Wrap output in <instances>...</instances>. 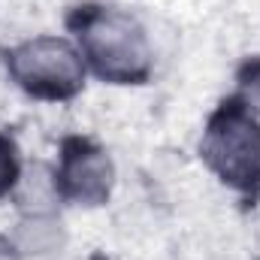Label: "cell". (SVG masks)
<instances>
[{
  "instance_id": "1",
  "label": "cell",
  "mask_w": 260,
  "mask_h": 260,
  "mask_svg": "<svg viewBox=\"0 0 260 260\" xmlns=\"http://www.w3.org/2000/svg\"><path fill=\"white\" fill-rule=\"evenodd\" d=\"M82 49L94 70L112 82H139L148 73V43L136 18L118 9H85L79 18Z\"/></svg>"
},
{
  "instance_id": "2",
  "label": "cell",
  "mask_w": 260,
  "mask_h": 260,
  "mask_svg": "<svg viewBox=\"0 0 260 260\" xmlns=\"http://www.w3.org/2000/svg\"><path fill=\"white\" fill-rule=\"evenodd\" d=\"M209 167L239 191H260V124L239 103H224L203 139Z\"/></svg>"
},
{
  "instance_id": "6",
  "label": "cell",
  "mask_w": 260,
  "mask_h": 260,
  "mask_svg": "<svg viewBox=\"0 0 260 260\" xmlns=\"http://www.w3.org/2000/svg\"><path fill=\"white\" fill-rule=\"evenodd\" d=\"M15 176H18V164H15V145H12V142H9V139L0 133V197L12 188Z\"/></svg>"
},
{
  "instance_id": "3",
  "label": "cell",
  "mask_w": 260,
  "mask_h": 260,
  "mask_svg": "<svg viewBox=\"0 0 260 260\" xmlns=\"http://www.w3.org/2000/svg\"><path fill=\"white\" fill-rule=\"evenodd\" d=\"M9 73L27 94L46 97V100L73 97L85 79V67L76 49L52 37H40L18 46L9 55Z\"/></svg>"
},
{
  "instance_id": "4",
  "label": "cell",
  "mask_w": 260,
  "mask_h": 260,
  "mask_svg": "<svg viewBox=\"0 0 260 260\" xmlns=\"http://www.w3.org/2000/svg\"><path fill=\"white\" fill-rule=\"evenodd\" d=\"M61 188L67 197L97 206L109 197L112 188V164L109 157L91 145L88 139H70L64 145V164H61Z\"/></svg>"
},
{
  "instance_id": "5",
  "label": "cell",
  "mask_w": 260,
  "mask_h": 260,
  "mask_svg": "<svg viewBox=\"0 0 260 260\" xmlns=\"http://www.w3.org/2000/svg\"><path fill=\"white\" fill-rule=\"evenodd\" d=\"M61 245V224L49 218H34L24 221L15 233V248L21 254H49Z\"/></svg>"
},
{
  "instance_id": "7",
  "label": "cell",
  "mask_w": 260,
  "mask_h": 260,
  "mask_svg": "<svg viewBox=\"0 0 260 260\" xmlns=\"http://www.w3.org/2000/svg\"><path fill=\"white\" fill-rule=\"evenodd\" d=\"M242 85H245V91H248L251 106H257L260 109V61H254L251 67H245V73H242Z\"/></svg>"
}]
</instances>
